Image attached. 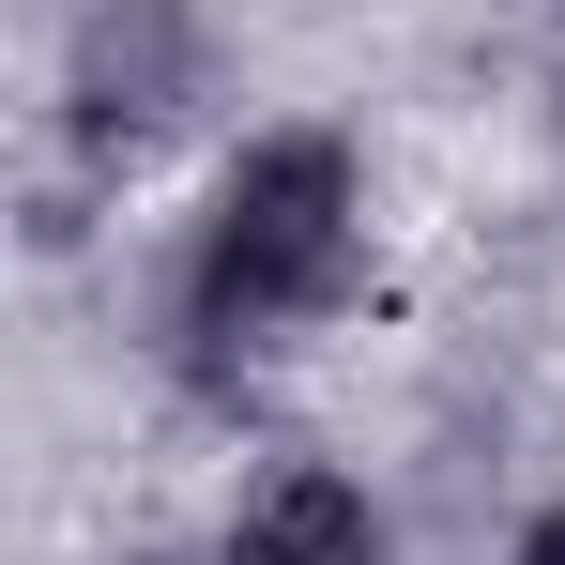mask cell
Masks as SVG:
<instances>
[{
  "label": "cell",
  "mask_w": 565,
  "mask_h": 565,
  "mask_svg": "<svg viewBox=\"0 0 565 565\" xmlns=\"http://www.w3.org/2000/svg\"><path fill=\"white\" fill-rule=\"evenodd\" d=\"M214 565H382V504L337 459H290V473L245 489V520H230Z\"/></svg>",
  "instance_id": "obj_3"
},
{
  "label": "cell",
  "mask_w": 565,
  "mask_h": 565,
  "mask_svg": "<svg viewBox=\"0 0 565 565\" xmlns=\"http://www.w3.org/2000/svg\"><path fill=\"white\" fill-rule=\"evenodd\" d=\"M504 565H565V504H535V520H520V551Z\"/></svg>",
  "instance_id": "obj_4"
},
{
  "label": "cell",
  "mask_w": 565,
  "mask_h": 565,
  "mask_svg": "<svg viewBox=\"0 0 565 565\" xmlns=\"http://www.w3.org/2000/svg\"><path fill=\"white\" fill-rule=\"evenodd\" d=\"M367 276V169L337 122H260L214 199H199L184 260H169V367L184 382H260L290 337H321Z\"/></svg>",
  "instance_id": "obj_1"
},
{
  "label": "cell",
  "mask_w": 565,
  "mask_h": 565,
  "mask_svg": "<svg viewBox=\"0 0 565 565\" xmlns=\"http://www.w3.org/2000/svg\"><path fill=\"white\" fill-rule=\"evenodd\" d=\"M199 93H214L199 0H77V31H62V153H77V169L122 184Z\"/></svg>",
  "instance_id": "obj_2"
}]
</instances>
